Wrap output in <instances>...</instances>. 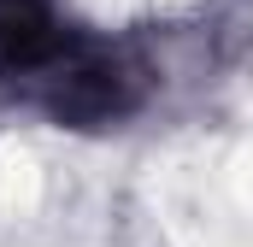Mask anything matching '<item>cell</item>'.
I'll use <instances>...</instances> for the list:
<instances>
[{"label": "cell", "mask_w": 253, "mask_h": 247, "mask_svg": "<svg viewBox=\"0 0 253 247\" xmlns=\"http://www.w3.org/2000/svg\"><path fill=\"white\" fill-rule=\"evenodd\" d=\"M42 194V171L24 147H0V218H24Z\"/></svg>", "instance_id": "6da1fadb"}, {"label": "cell", "mask_w": 253, "mask_h": 247, "mask_svg": "<svg viewBox=\"0 0 253 247\" xmlns=\"http://www.w3.org/2000/svg\"><path fill=\"white\" fill-rule=\"evenodd\" d=\"M165 6H171V0H165Z\"/></svg>", "instance_id": "7a4b0ae2"}]
</instances>
